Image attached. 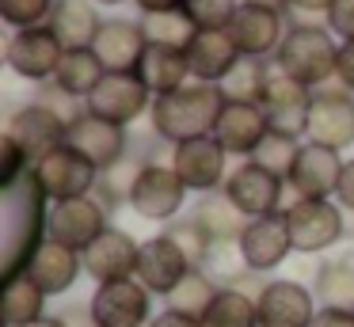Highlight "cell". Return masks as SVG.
I'll list each match as a JSON object with an SVG mask.
<instances>
[{
    "label": "cell",
    "instance_id": "obj_1",
    "mask_svg": "<svg viewBox=\"0 0 354 327\" xmlns=\"http://www.w3.org/2000/svg\"><path fill=\"white\" fill-rule=\"evenodd\" d=\"M225 91L221 84H187L171 95L153 99V133L168 144H183L194 137H209L217 129V118L225 111Z\"/></svg>",
    "mask_w": 354,
    "mask_h": 327
},
{
    "label": "cell",
    "instance_id": "obj_2",
    "mask_svg": "<svg viewBox=\"0 0 354 327\" xmlns=\"http://www.w3.org/2000/svg\"><path fill=\"white\" fill-rule=\"evenodd\" d=\"M335 65H339V42L320 23H293L274 53V68H282L286 76L301 80L313 91H320L335 76Z\"/></svg>",
    "mask_w": 354,
    "mask_h": 327
},
{
    "label": "cell",
    "instance_id": "obj_3",
    "mask_svg": "<svg viewBox=\"0 0 354 327\" xmlns=\"http://www.w3.org/2000/svg\"><path fill=\"white\" fill-rule=\"evenodd\" d=\"M282 213H286V225H290L293 251H301V255L331 251L346 232L343 205L331 202V198H293Z\"/></svg>",
    "mask_w": 354,
    "mask_h": 327
},
{
    "label": "cell",
    "instance_id": "obj_4",
    "mask_svg": "<svg viewBox=\"0 0 354 327\" xmlns=\"http://www.w3.org/2000/svg\"><path fill=\"white\" fill-rule=\"evenodd\" d=\"M31 175H35V183H39V190L46 194V202H69V198L95 194L103 171L65 141L62 149H54L42 160H35Z\"/></svg>",
    "mask_w": 354,
    "mask_h": 327
},
{
    "label": "cell",
    "instance_id": "obj_5",
    "mask_svg": "<svg viewBox=\"0 0 354 327\" xmlns=\"http://www.w3.org/2000/svg\"><path fill=\"white\" fill-rule=\"evenodd\" d=\"M46 240H57L65 247L84 255L103 232H107V205L95 194L88 198H69V202H50L46 209Z\"/></svg>",
    "mask_w": 354,
    "mask_h": 327
},
{
    "label": "cell",
    "instance_id": "obj_6",
    "mask_svg": "<svg viewBox=\"0 0 354 327\" xmlns=\"http://www.w3.org/2000/svg\"><path fill=\"white\" fill-rule=\"evenodd\" d=\"M187 183L176 175L171 164H153L149 160L141 167L138 183L130 190V209L145 221H160V225H171V221L183 213V202H187Z\"/></svg>",
    "mask_w": 354,
    "mask_h": 327
},
{
    "label": "cell",
    "instance_id": "obj_7",
    "mask_svg": "<svg viewBox=\"0 0 354 327\" xmlns=\"http://www.w3.org/2000/svg\"><path fill=\"white\" fill-rule=\"evenodd\" d=\"M88 312H92L95 327H149L153 324V293L138 278L107 281V286H95Z\"/></svg>",
    "mask_w": 354,
    "mask_h": 327
},
{
    "label": "cell",
    "instance_id": "obj_8",
    "mask_svg": "<svg viewBox=\"0 0 354 327\" xmlns=\"http://www.w3.org/2000/svg\"><path fill=\"white\" fill-rule=\"evenodd\" d=\"M255 304H259V327H313L320 316L316 293L293 278L263 281Z\"/></svg>",
    "mask_w": 354,
    "mask_h": 327
},
{
    "label": "cell",
    "instance_id": "obj_9",
    "mask_svg": "<svg viewBox=\"0 0 354 327\" xmlns=\"http://www.w3.org/2000/svg\"><path fill=\"white\" fill-rule=\"evenodd\" d=\"M65 57V46L57 42V35L50 27H27L16 30L4 46V61L16 76L31 84H50L57 76V65Z\"/></svg>",
    "mask_w": 354,
    "mask_h": 327
},
{
    "label": "cell",
    "instance_id": "obj_10",
    "mask_svg": "<svg viewBox=\"0 0 354 327\" xmlns=\"http://www.w3.org/2000/svg\"><path fill=\"white\" fill-rule=\"evenodd\" d=\"M84 103H88V114H95V118L130 126L145 111H153V91L145 88V80L138 73H107Z\"/></svg>",
    "mask_w": 354,
    "mask_h": 327
},
{
    "label": "cell",
    "instance_id": "obj_11",
    "mask_svg": "<svg viewBox=\"0 0 354 327\" xmlns=\"http://www.w3.org/2000/svg\"><path fill=\"white\" fill-rule=\"evenodd\" d=\"M221 190L232 198V205H236L248 221H255V217L282 213L286 179L274 175V171H267V167L255 164V160H244L236 171H229V179H225Z\"/></svg>",
    "mask_w": 354,
    "mask_h": 327
},
{
    "label": "cell",
    "instance_id": "obj_12",
    "mask_svg": "<svg viewBox=\"0 0 354 327\" xmlns=\"http://www.w3.org/2000/svg\"><path fill=\"white\" fill-rule=\"evenodd\" d=\"M171 167L187 183V190H194V194H214L229 179V171H225L229 167V152L221 149V141L214 133L194 137V141L171 144Z\"/></svg>",
    "mask_w": 354,
    "mask_h": 327
},
{
    "label": "cell",
    "instance_id": "obj_13",
    "mask_svg": "<svg viewBox=\"0 0 354 327\" xmlns=\"http://www.w3.org/2000/svg\"><path fill=\"white\" fill-rule=\"evenodd\" d=\"M305 141L324 144V149H351L354 144V91L346 88H320L313 95L308 111V129Z\"/></svg>",
    "mask_w": 354,
    "mask_h": 327
},
{
    "label": "cell",
    "instance_id": "obj_14",
    "mask_svg": "<svg viewBox=\"0 0 354 327\" xmlns=\"http://www.w3.org/2000/svg\"><path fill=\"white\" fill-rule=\"evenodd\" d=\"M313 88H305L301 80L286 76L282 68H270L267 88H263L259 106L267 111V122L274 133H290V137H305L308 129V111H313Z\"/></svg>",
    "mask_w": 354,
    "mask_h": 327
},
{
    "label": "cell",
    "instance_id": "obj_15",
    "mask_svg": "<svg viewBox=\"0 0 354 327\" xmlns=\"http://www.w3.org/2000/svg\"><path fill=\"white\" fill-rule=\"evenodd\" d=\"M240 259H244L248 274H270L290 259L293 240H290V225L286 213H270V217H255L248 221L244 236L236 240Z\"/></svg>",
    "mask_w": 354,
    "mask_h": 327
},
{
    "label": "cell",
    "instance_id": "obj_16",
    "mask_svg": "<svg viewBox=\"0 0 354 327\" xmlns=\"http://www.w3.org/2000/svg\"><path fill=\"white\" fill-rule=\"evenodd\" d=\"M191 259L168 240V236H153V240H141V255H138V274L133 278L149 289L153 297H164L168 301L176 293V286L191 274Z\"/></svg>",
    "mask_w": 354,
    "mask_h": 327
},
{
    "label": "cell",
    "instance_id": "obj_17",
    "mask_svg": "<svg viewBox=\"0 0 354 327\" xmlns=\"http://www.w3.org/2000/svg\"><path fill=\"white\" fill-rule=\"evenodd\" d=\"M138 255L141 243L133 240L126 228L111 225L92 247L84 251V274L95 281V286H107V281H126L138 274Z\"/></svg>",
    "mask_w": 354,
    "mask_h": 327
},
{
    "label": "cell",
    "instance_id": "obj_18",
    "mask_svg": "<svg viewBox=\"0 0 354 327\" xmlns=\"http://www.w3.org/2000/svg\"><path fill=\"white\" fill-rule=\"evenodd\" d=\"M346 160L335 149H324V144L305 141L297 152V164H293L286 187L293 190V198H331L339 190V175H343Z\"/></svg>",
    "mask_w": 354,
    "mask_h": 327
},
{
    "label": "cell",
    "instance_id": "obj_19",
    "mask_svg": "<svg viewBox=\"0 0 354 327\" xmlns=\"http://www.w3.org/2000/svg\"><path fill=\"white\" fill-rule=\"evenodd\" d=\"M8 137L31 156V164H35V160H42L46 152L62 149V144L69 141V122H62L50 106L31 103V106H19V111L8 118Z\"/></svg>",
    "mask_w": 354,
    "mask_h": 327
},
{
    "label": "cell",
    "instance_id": "obj_20",
    "mask_svg": "<svg viewBox=\"0 0 354 327\" xmlns=\"http://www.w3.org/2000/svg\"><path fill=\"white\" fill-rule=\"evenodd\" d=\"M69 144L80 152V156H88L100 171H107V167H115L118 160L130 156V133H126V126H115V122L107 118H95V114H84V118H77L69 126Z\"/></svg>",
    "mask_w": 354,
    "mask_h": 327
},
{
    "label": "cell",
    "instance_id": "obj_21",
    "mask_svg": "<svg viewBox=\"0 0 354 327\" xmlns=\"http://www.w3.org/2000/svg\"><path fill=\"white\" fill-rule=\"evenodd\" d=\"M286 19L278 8H255V4H240L236 19H232L229 35L232 42L240 46V53L244 57H270V53H278V46H282L286 38Z\"/></svg>",
    "mask_w": 354,
    "mask_h": 327
},
{
    "label": "cell",
    "instance_id": "obj_22",
    "mask_svg": "<svg viewBox=\"0 0 354 327\" xmlns=\"http://www.w3.org/2000/svg\"><path fill=\"white\" fill-rule=\"evenodd\" d=\"M92 50L107 73H138L141 57L149 50V35L133 19H103Z\"/></svg>",
    "mask_w": 354,
    "mask_h": 327
},
{
    "label": "cell",
    "instance_id": "obj_23",
    "mask_svg": "<svg viewBox=\"0 0 354 327\" xmlns=\"http://www.w3.org/2000/svg\"><path fill=\"white\" fill-rule=\"evenodd\" d=\"M270 133V122H267V111L259 103H225L221 118H217V129L214 137L221 141V149L229 156H255V149L263 144V137Z\"/></svg>",
    "mask_w": 354,
    "mask_h": 327
},
{
    "label": "cell",
    "instance_id": "obj_24",
    "mask_svg": "<svg viewBox=\"0 0 354 327\" xmlns=\"http://www.w3.org/2000/svg\"><path fill=\"white\" fill-rule=\"evenodd\" d=\"M27 278L42 289L46 297H62L77 286V278L84 274V255L57 240H42V247L35 251V259L27 263Z\"/></svg>",
    "mask_w": 354,
    "mask_h": 327
},
{
    "label": "cell",
    "instance_id": "obj_25",
    "mask_svg": "<svg viewBox=\"0 0 354 327\" xmlns=\"http://www.w3.org/2000/svg\"><path fill=\"white\" fill-rule=\"evenodd\" d=\"M187 61H191V80L225 84V76L244 61V53L232 42L229 30H198L187 46Z\"/></svg>",
    "mask_w": 354,
    "mask_h": 327
},
{
    "label": "cell",
    "instance_id": "obj_26",
    "mask_svg": "<svg viewBox=\"0 0 354 327\" xmlns=\"http://www.w3.org/2000/svg\"><path fill=\"white\" fill-rule=\"evenodd\" d=\"M95 8L100 4H92V0H54V12H50L46 27L57 35V42L65 50H92L95 35L103 27Z\"/></svg>",
    "mask_w": 354,
    "mask_h": 327
},
{
    "label": "cell",
    "instance_id": "obj_27",
    "mask_svg": "<svg viewBox=\"0 0 354 327\" xmlns=\"http://www.w3.org/2000/svg\"><path fill=\"white\" fill-rule=\"evenodd\" d=\"M138 76L145 80V88L153 91V99L187 88V80H191V61H187V50L149 42L145 57H141V65H138Z\"/></svg>",
    "mask_w": 354,
    "mask_h": 327
},
{
    "label": "cell",
    "instance_id": "obj_28",
    "mask_svg": "<svg viewBox=\"0 0 354 327\" xmlns=\"http://www.w3.org/2000/svg\"><path fill=\"white\" fill-rule=\"evenodd\" d=\"M313 293L320 308H343L354 312V251H335L316 266Z\"/></svg>",
    "mask_w": 354,
    "mask_h": 327
},
{
    "label": "cell",
    "instance_id": "obj_29",
    "mask_svg": "<svg viewBox=\"0 0 354 327\" xmlns=\"http://www.w3.org/2000/svg\"><path fill=\"white\" fill-rule=\"evenodd\" d=\"M191 217L206 228V236L214 243H236L240 236H244V228H248V217L236 209V205H232V198L225 194V190L202 194Z\"/></svg>",
    "mask_w": 354,
    "mask_h": 327
},
{
    "label": "cell",
    "instance_id": "obj_30",
    "mask_svg": "<svg viewBox=\"0 0 354 327\" xmlns=\"http://www.w3.org/2000/svg\"><path fill=\"white\" fill-rule=\"evenodd\" d=\"M4 327H31L46 316V293L27 274L4 281Z\"/></svg>",
    "mask_w": 354,
    "mask_h": 327
},
{
    "label": "cell",
    "instance_id": "obj_31",
    "mask_svg": "<svg viewBox=\"0 0 354 327\" xmlns=\"http://www.w3.org/2000/svg\"><path fill=\"white\" fill-rule=\"evenodd\" d=\"M103 76H107V68H103V61L95 57V50H65L54 84L62 91H69V95H77V99H88L95 88H100Z\"/></svg>",
    "mask_w": 354,
    "mask_h": 327
},
{
    "label": "cell",
    "instance_id": "obj_32",
    "mask_svg": "<svg viewBox=\"0 0 354 327\" xmlns=\"http://www.w3.org/2000/svg\"><path fill=\"white\" fill-rule=\"evenodd\" d=\"M202 327H259V304L255 293H244L236 286H221L217 301L202 316Z\"/></svg>",
    "mask_w": 354,
    "mask_h": 327
},
{
    "label": "cell",
    "instance_id": "obj_33",
    "mask_svg": "<svg viewBox=\"0 0 354 327\" xmlns=\"http://www.w3.org/2000/svg\"><path fill=\"white\" fill-rule=\"evenodd\" d=\"M217 293H221V286H217L202 266H194V270L176 286V293L168 297V308L171 312H183V316H191V319H198V324H202V316H206L209 304L217 301Z\"/></svg>",
    "mask_w": 354,
    "mask_h": 327
},
{
    "label": "cell",
    "instance_id": "obj_34",
    "mask_svg": "<svg viewBox=\"0 0 354 327\" xmlns=\"http://www.w3.org/2000/svg\"><path fill=\"white\" fill-rule=\"evenodd\" d=\"M267 76H270V65H267V61L244 57L229 76H225L221 91H225V99H232V103H259V99H263V88H267Z\"/></svg>",
    "mask_w": 354,
    "mask_h": 327
},
{
    "label": "cell",
    "instance_id": "obj_35",
    "mask_svg": "<svg viewBox=\"0 0 354 327\" xmlns=\"http://www.w3.org/2000/svg\"><path fill=\"white\" fill-rule=\"evenodd\" d=\"M149 160H138V156H126V160H118L115 167H107V171L100 175V187H95V198H100L103 205H118V202H126L130 205V190H133V183H138V175H141V167H145Z\"/></svg>",
    "mask_w": 354,
    "mask_h": 327
},
{
    "label": "cell",
    "instance_id": "obj_36",
    "mask_svg": "<svg viewBox=\"0 0 354 327\" xmlns=\"http://www.w3.org/2000/svg\"><path fill=\"white\" fill-rule=\"evenodd\" d=\"M141 27H145L149 42H156V46H176V50H187V46H191V38L198 35V30H194V23L187 19V12L145 15V19H141Z\"/></svg>",
    "mask_w": 354,
    "mask_h": 327
},
{
    "label": "cell",
    "instance_id": "obj_37",
    "mask_svg": "<svg viewBox=\"0 0 354 327\" xmlns=\"http://www.w3.org/2000/svg\"><path fill=\"white\" fill-rule=\"evenodd\" d=\"M301 137H290V133H274L270 129L267 137H263V144L255 149V164H263L267 171H274V175H282V179H290V171H293V164H297V152H301Z\"/></svg>",
    "mask_w": 354,
    "mask_h": 327
},
{
    "label": "cell",
    "instance_id": "obj_38",
    "mask_svg": "<svg viewBox=\"0 0 354 327\" xmlns=\"http://www.w3.org/2000/svg\"><path fill=\"white\" fill-rule=\"evenodd\" d=\"M164 236H168V240L176 243V247L183 251L187 259H191V266H206L209 251H214V240H209V236H206V228H202L194 217L171 221V225L164 228Z\"/></svg>",
    "mask_w": 354,
    "mask_h": 327
},
{
    "label": "cell",
    "instance_id": "obj_39",
    "mask_svg": "<svg viewBox=\"0 0 354 327\" xmlns=\"http://www.w3.org/2000/svg\"><path fill=\"white\" fill-rule=\"evenodd\" d=\"M183 12L194 30H229L240 12V0H187Z\"/></svg>",
    "mask_w": 354,
    "mask_h": 327
},
{
    "label": "cell",
    "instance_id": "obj_40",
    "mask_svg": "<svg viewBox=\"0 0 354 327\" xmlns=\"http://www.w3.org/2000/svg\"><path fill=\"white\" fill-rule=\"evenodd\" d=\"M50 12H54V0H0V19L16 30L46 27Z\"/></svg>",
    "mask_w": 354,
    "mask_h": 327
},
{
    "label": "cell",
    "instance_id": "obj_41",
    "mask_svg": "<svg viewBox=\"0 0 354 327\" xmlns=\"http://www.w3.org/2000/svg\"><path fill=\"white\" fill-rule=\"evenodd\" d=\"M35 103L50 106V111H54L62 122H69V126H73L77 118H84V114H88V103H84V99H77V95H69V91H62L54 80L42 84V91H39V99H35Z\"/></svg>",
    "mask_w": 354,
    "mask_h": 327
},
{
    "label": "cell",
    "instance_id": "obj_42",
    "mask_svg": "<svg viewBox=\"0 0 354 327\" xmlns=\"http://www.w3.org/2000/svg\"><path fill=\"white\" fill-rule=\"evenodd\" d=\"M328 30L339 42H354V0H335V4H331Z\"/></svg>",
    "mask_w": 354,
    "mask_h": 327
},
{
    "label": "cell",
    "instance_id": "obj_43",
    "mask_svg": "<svg viewBox=\"0 0 354 327\" xmlns=\"http://www.w3.org/2000/svg\"><path fill=\"white\" fill-rule=\"evenodd\" d=\"M335 80L346 91H354V42H339V65H335Z\"/></svg>",
    "mask_w": 354,
    "mask_h": 327
},
{
    "label": "cell",
    "instance_id": "obj_44",
    "mask_svg": "<svg viewBox=\"0 0 354 327\" xmlns=\"http://www.w3.org/2000/svg\"><path fill=\"white\" fill-rule=\"evenodd\" d=\"M335 202L343 205V209L354 213V160H346L343 164V175H339V190H335Z\"/></svg>",
    "mask_w": 354,
    "mask_h": 327
},
{
    "label": "cell",
    "instance_id": "obj_45",
    "mask_svg": "<svg viewBox=\"0 0 354 327\" xmlns=\"http://www.w3.org/2000/svg\"><path fill=\"white\" fill-rule=\"evenodd\" d=\"M313 327H354V312H343V308H320Z\"/></svg>",
    "mask_w": 354,
    "mask_h": 327
},
{
    "label": "cell",
    "instance_id": "obj_46",
    "mask_svg": "<svg viewBox=\"0 0 354 327\" xmlns=\"http://www.w3.org/2000/svg\"><path fill=\"white\" fill-rule=\"evenodd\" d=\"M149 327H202L198 319H191V316H183V312H171V308H164V312H156L153 316V324Z\"/></svg>",
    "mask_w": 354,
    "mask_h": 327
},
{
    "label": "cell",
    "instance_id": "obj_47",
    "mask_svg": "<svg viewBox=\"0 0 354 327\" xmlns=\"http://www.w3.org/2000/svg\"><path fill=\"white\" fill-rule=\"evenodd\" d=\"M145 15H160V12H183L187 0H133Z\"/></svg>",
    "mask_w": 354,
    "mask_h": 327
},
{
    "label": "cell",
    "instance_id": "obj_48",
    "mask_svg": "<svg viewBox=\"0 0 354 327\" xmlns=\"http://www.w3.org/2000/svg\"><path fill=\"white\" fill-rule=\"evenodd\" d=\"M331 4L335 0H290V8H297V12H331Z\"/></svg>",
    "mask_w": 354,
    "mask_h": 327
},
{
    "label": "cell",
    "instance_id": "obj_49",
    "mask_svg": "<svg viewBox=\"0 0 354 327\" xmlns=\"http://www.w3.org/2000/svg\"><path fill=\"white\" fill-rule=\"evenodd\" d=\"M240 4H255V8H278V12H282V8H290V0H240Z\"/></svg>",
    "mask_w": 354,
    "mask_h": 327
},
{
    "label": "cell",
    "instance_id": "obj_50",
    "mask_svg": "<svg viewBox=\"0 0 354 327\" xmlns=\"http://www.w3.org/2000/svg\"><path fill=\"white\" fill-rule=\"evenodd\" d=\"M31 327H69V324H65V316H42L39 324H31Z\"/></svg>",
    "mask_w": 354,
    "mask_h": 327
},
{
    "label": "cell",
    "instance_id": "obj_51",
    "mask_svg": "<svg viewBox=\"0 0 354 327\" xmlns=\"http://www.w3.org/2000/svg\"><path fill=\"white\" fill-rule=\"evenodd\" d=\"M92 4H103V8H115V4H122V0H92Z\"/></svg>",
    "mask_w": 354,
    "mask_h": 327
}]
</instances>
